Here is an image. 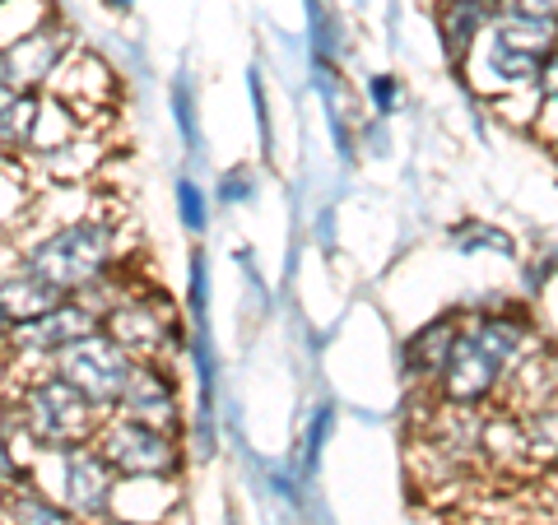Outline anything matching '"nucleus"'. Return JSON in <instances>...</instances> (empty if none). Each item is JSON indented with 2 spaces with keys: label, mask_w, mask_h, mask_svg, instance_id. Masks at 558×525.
<instances>
[{
  "label": "nucleus",
  "mask_w": 558,
  "mask_h": 525,
  "mask_svg": "<svg viewBox=\"0 0 558 525\" xmlns=\"http://www.w3.org/2000/svg\"><path fill=\"white\" fill-rule=\"evenodd\" d=\"M531 344V317L526 307H488L465 317L457 344L442 363V373L433 377L447 410H480L498 395V387L512 377Z\"/></svg>",
  "instance_id": "obj_1"
},
{
  "label": "nucleus",
  "mask_w": 558,
  "mask_h": 525,
  "mask_svg": "<svg viewBox=\"0 0 558 525\" xmlns=\"http://www.w3.org/2000/svg\"><path fill=\"white\" fill-rule=\"evenodd\" d=\"M14 260H20L28 274H38L51 293L70 297V293L98 284L102 274H112V266L121 260V229L102 215L65 219L57 229L24 242Z\"/></svg>",
  "instance_id": "obj_2"
},
{
  "label": "nucleus",
  "mask_w": 558,
  "mask_h": 525,
  "mask_svg": "<svg viewBox=\"0 0 558 525\" xmlns=\"http://www.w3.org/2000/svg\"><path fill=\"white\" fill-rule=\"evenodd\" d=\"M14 414H20V432L24 447L43 451V456H61L70 447H84L98 437V424L108 414L94 410L57 367H28V373L14 381Z\"/></svg>",
  "instance_id": "obj_3"
},
{
  "label": "nucleus",
  "mask_w": 558,
  "mask_h": 525,
  "mask_svg": "<svg viewBox=\"0 0 558 525\" xmlns=\"http://www.w3.org/2000/svg\"><path fill=\"white\" fill-rule=\"evenodd\" d=\"M94 447L102 451V461L112 465V475L121 484H168L186 469L182 432L140 424V418H126V414L102 418Z\"/></svg>",
  "instance_id": "obj_4"
},
{
  "label": "nucleus",
  "mask_w": 558,
  "mask_h": 525,
  "mask_svg": "<svg viewBox=\"0 0 558 525\" xmlns=\"http://www.w3.org/2000/svg\"><path fill=\"white\" fill-rule=\"evenodd\" d=\"M102 335H112L135 358H172L191 344V330L178 307L154 289H131L112 312H102Z\"/></svg>",
  "instance_id": "obj_5"
},
{
  "label": "nucleus",
  "mask_w": 558,
  "mask_h": 525,
  "mask_svg": "<svg viewBox=\"0 0 558 525\" xmlns=\"http://www.w3.org/2000/svg\"><path fill=\"white\" fill-rule=\"evenodd\" d=\"M75 28L61 14H43L33 28L0 42V89L10 94H47V84L61 75L75 57Z\"/></svg>",
  "instance_id": "obj_6"
},
{
  "label": "nucleus",
  "mask_w": 558,
  "mask_h": 525,
  "mask_svg": "<svg viewBox=\"0 0 558 525\" xmlns=\"http://www.w3.org/2000/svg\"><path fill=\"white\" fill-rule=\"evenodd\" d=\"M135 354H126L112 335H102V330H94V335H84L80 344L61 349L57 358H51L47 367H57V373L75 387L84 400H89L94 410L102 414H117L121 395H126L131 377H135Z\"/></svg>",
  "instance_id": "obj_7"
},
{
  "label": "nucleus",
  "mask_w": 558,
  "mask_h": 525,
  "mask_svg": "<svg viewBox=\"0 0 558 525\" xmlns=\"http://www.w3.org/2000/svg\"><path fill=\"white\" fill-rule=\"evenodd\" d=\"M94 330H102V321L94 317V312L84 307V303H75V297H61V303L47 307L43 317H33V321L10 330L5 358L10 363H24V367H47L51 358L61 354V349L80 344L84 335H94Z\"/></svg>",
  "instance_id": "obj_8"
},
{
  "label": "nucleus",
  "mask_w": 558,
  "mask_h": 525,
  "mask_svg": "<svg viewBox=\"0 0 558 525\" xmlns=\"http://www.w3.org/2000/svg\"><path fill=\"white\" fill-rule=\"evenodd\" d=\"M51 461H57V475H61V502L84 525H98V521H108L117 512V484L121 479L112 475V465L102 461V451L94 442L70 447Z\"/></svg>",
  "instance_id": "obj_9"
},
{
  "label": "nucleus",
  "mask_w": 558,
  "mask_h": 525,
  "mask_svg": "<svg viewBox=\"0 0 558 525\" xmlns=\"http://www.w3.org/2000/svg\"><path fill=\"white\" fill-rule=\"evenodd\" d=\"M117 414L140 418V424H154V428H168V432H186L182 387H178V367H172V358H140Z\"/></svg>",
  "instance_id": "obj_10"
},
{
  "label": "nucleus",
  "mask_w": 558,
  "mask_h": 525,
  "mask_svg": "<svg viewBox=\"0 0 558 525\" xmlns=\"http://www.w3.org/2000/svg\"><path fill=\"white\" fill-rule=\"evenodd\" d=\"M494 14H498V0H433V28H438L447 61L457 70H465L470 51L488 33Z\"/></svg>",
  "instance_id": "obj_11"
},
{
  "label": "nucleus",
  "mask_w": 558,
  "mask_h": 525,
  "mask_svg": "<svg viewBox=\"0 0 558 525\" xmlns=\"http://www.w3.org/2000/svg\"><path fill=\"white\" fill-rule=\"evenodd\" d=\"M461 326H465L461 312H442V317H433L428 326H418L405 340V377H414V381L438 377L447 354H451V344H457V335H461Z\"/></svg>",
  "instance_id": "obj_12"
},
{
  "label": "nucleus",
  "mask_w": 558,
  "mask_h": 525,
  "mask_svg": "<svg viewBox=\"0 0 558 525\" xmlns=\"http://www.w3.org/2000/svg\"><path fill=\"white\" fill-rule=\"evenodd\" d=\"M0 516H5V525H84L61 498H51L33 475H24L20 484H10V488H0Z\"/></svg>",
  "instance_id": "obj_13"
},
{
  "label": "nucleus",
  "mask_w": 558,
  "mask_h": 525,
  "mask_svg": "<svg viewBox=\"0 0 558 525\" xmlns=\"http://www.w3.org/2000/svg\"><path fill=\"white\" fill-rule=\"evenodd\" d=\"M61 303V293H51L38 274H28L20 260L0 274V307H5V317H10V326H24V321H33V317H43L47 307H57Z\"/></svg>",
  "instance_id": "obj_14"
},
{
  "label": "nucleus",
  "mask_w": 558,
  "mask_h": 525,
  "mask_svg": "<svg viewBox=\"0 0 558 525\" xmlns=\"http://www.w3.org/2000/svg\"><path fill=\"white\" fill-rule=\"evenodd\" d=\"M47 94H10L0 89V154H28L38 145V121H43Z\"/></svg>",
  "instance_id": "obj_15"
},
{
  "label": "nucleus",
  "mask_w": 558,
  "mask_h": 525,
  "mask_svg": "<svg viewBox=\"0 0 558 525\" xmlns=\"http://www.w3.org/2000/svg\"><path fill=\"white\" fill-rule=\"evenodd\" d=\"M517 428H521L526 461H535V465L558 461V400L554 395H539L535 405L521 410L517 414Z\"/></svg>",
  "instance_id": "obj_16"
},
{
  "label": "nucleus",
  "mask_w": 558,
  "mask_h": 525,
  "mask_svg": "<svg viewBox=\"0 0 558 525\" xmlns=\"http://www.w3.org/2000/svg\"><path fill=\"white\" fill-rule=\"evenodd\" d=\"M451 247L465 252V256L494 252V256L517 260V242H512V233H502L498 223H484V219H465V223H457V229H451Z\"/></svg>",
  "instance_id": "obj_17"
},
{
  "label": "nucleus",
  "mask_w": 558,
  "mask_h": 525,
  "mask_svg": "<svg viewBox=\"0 0 558 525\" xmlns=\"http://www.w3.org/2000/svg\"><path fill=\"white\" fill-rule=\"evenodd\" d=\"M172 200H178V219H182L186 233H205L209 229V196H205L201 182L182 178L178 186H172Z\"/></svg>",
  "instance_id": "obj_18"
},
{
  "label": "nucleus",
  "mask_w": 558,
  "mask_h": 525,
  "mask_svg": "<svg viewBox=\"0 0 558 525\" xmlns=\"http://www.w3.org/2000/svg\"><path fill=\"white\" fill-rule=\"evenodd\" d=\"M219 200L223 205H252L256 200V172L252 168H229V172H223V178H219Z\"/></svg>",
  "instance_id": "obj_19"
},
{
  "label": "nucleus",
  "mask_w": 558,
  "mask_h": 525,
  "mask_svg": "<svg viewBox=\"0 0 558 525\" xmlns=\"http://www.w3.org/2000/svg\"><path fill=\"white\" fill-rule=\"evenodd\" d=\"M172 117H178V131L186 135V145H196V89L186 80H172Z\"/></svg>",
  "instance_id": "obj_20"
},
{
  "label": "nucleus",
  "mask_w": 558,
  "mask_h": 525,
  "mask_svg": "<svg viewBox=\"0 0 558 525\" xmlns=\"http://www.w3.org/2000/svg\"><path fill=\"white\" fill-rule=\"evenodd\" d=\"M28 475V465L20 456V447L5 437V428H0V488H10V484H20Z\"/></svg>",
  "instance_id": "obj_21"
},
{
  "label": "nucleus",
  "mask_w": 558,
  "mask_h": 525,
  "mask_svg": "<svg viewBox=\"0 0 558 525\" xmlns=\"http://www.w3.org/2000/svg\"><path fill=\"white\" fill-rule=\"evenodd\" d=\"M368 94H373V102H377V112H381V117H391V112H396V102H400V80H396V75H373Z\"/></svg>",
  "instance_id": "obj_22"
},
{
  "label": "nucleus",
  "mask_w": 558,
  "mask_h": 525,
  "mask_svg": "<svg viewBox=\"0 0 558 525\" xmlns=\"http://www.w3.org/2000/svg\"><path fill=\"white\" fill-rule=\"evenodd\" d=\"M535 94L545 98V102H554V108H558V47L549 51L545 61H539V75H535Z\"/></svg>",
  "instance_id": "obj_23"
},
{
  "label": "nucleus",
  "mask_w": 558,
  "mask_h": 525,
  "mask_svg": "<svg viewBox=\"0 0 558 525\" xmlns=\"http://www.w3.org/2000/svg\"><path fill=\"white\" fill-rule=\"evenodd\" d=\"M98 525H163V521H140V516H108V521H98Z\"/></svg>",
  "instance_id": "obj_24"
},
{
  "label": "nucleus",
  "mask_w": 558,
  "mask_h": 525,
  "mask_svg": "<svg viewBox=\"0 0 558 525\" xmlns=\"http://www.w3.org/2000/svg\"><path fill=\"white\" fill-rule=\"evenodd\" d=\"M10 317H5V307H0V358H5V349H10Z\"/></svg>",
  "instance_id": "obj_25"
},
{
  "label": "nucleus",
  "mask_w": 558,
  "mask_h": 525,
  "mask_svg": "<svg viewBox=\"0 0 558 525\" xmlns=\"http://www.w3.org/2000/svg\"><path fill=\"white\" fill-rule=\"evenodd\" d=\"M102 10H112V14H131L135 10V0H98Z\"/></svg>",
  "instance_id": "obj_26"
},
{
  "label": "nucleus",
  "mask_w": 558,
  "mask_h": 525,
  "mask_svg": "<svg viewBox=\"0 0 558 525\" xmlns=\"http://www.w3.org/2000/svg\"><path fill=\"white\" fill-rule=\"evenodd\" d=\"M0 525H5V516H0Z\"/></svg>",
  "instance_id": "obj_27"
}]
</instances>
